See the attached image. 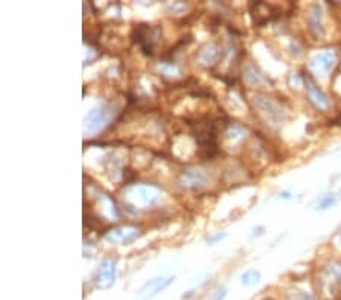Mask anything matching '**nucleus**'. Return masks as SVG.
<instances>
[{"label": "nucleus", "instance_id": "19", "mask_svg": "<svg viewBox=\"0 0 341 300\" xmlns=\"http://www.w3.org/2000/svg\"><path fill=\"white\" fill-rule=\"evenodd\" d=\"M226 296H227V290H226V286H220V288L214 292V296H212V298H211V300H224V298H226Z\"/></svg>", "mask_w": 341, "mask_h": 300}, {"label": "nucleus", "instance_id": "12", "mask_svg": "<svg viewBox=\"0 0 341 300\" xmlns=\"http://www.w3.org/2000/svg\"><path fill=\"white\" fill-rule=\"evenodd\" d=\"M244 80L250 86H258V88L268 85V79L265 78V74H262L255 66H247L244 68Z\"/></svg>", "mask_w": 341, "mask_h": 300}, {"label": "nucleus", "instance_id": "7", "mask_svg": "<svg viewBox=\"0 0 341 300\" xmlns=\"http://www.w3.org/2000/svg\"><path fill=\"white\" fill-rule=\"evenodd\" d=\"M117 279V261L112 258H105L96 273V285L100 290H109Z\"/></svg>", "mask_w": 341, "mask_h": 300}, {"label": "nucleus", "instance_id": "18", "mask_svg": "<svg viewBox=\"0 0 341 300\" xmlns=\"http://www.w3.org/2000/svg\"><path fill=\"white\" fill-rule=\"evenodd\" d=\"M165 278H155V279H152V280H149V282H146L144 285H143V288L140 290V292H144V291H147V290H155L162 280H164Z\"/></svg>", "mask_w": 341, "mask_h": 300}, {"label": "nucleus", "instance_id": "16", "mask_svg": "<svg viewBox=\"0 0 341 300\" xmlns=\"http://www.w3.org/2000/svg\"><path fill=\"white\" fill-rule=\"evenodd\" d=\"M336 204V197L333 196V194H327V196H324L320 202H318V205H317V210H320V211H324V210H327V208H330V206H333Z\"/></svg>", "mask_w": 341, "mask_h": 300}, {"label": "nucleus", "instance_id": "17", "mask_svg": "<svg viewBox=\"0 0 341 300\" xmlns=\"http://www.w3.org/2000/svg\"><path fill=\"white\" fill-rule=\"evenodd\" d=\"M173 280H175V278H165V279H164V280H162V282H161V284H159V285H158L153 291H150L149 297H153V296H156V294L162 292V291H164V290H165L170 284H172Z\"/></svg>", "mask_w": 341, "mask_h": 300}, {"label": "nucleus", "instance_id": "22", "mask_svg": "<svg viewBox=\"0 0 341 300\" xmlns=\"http://www.w3.org/2000/svg\"><path fill=\"white\" fill-rule=\"evenodd\" d=\"M339 240H341V234H339Z\"/></svg>", "mask_w": 341, "mask_h": 300}, {"label": "nucleus", "instance_id": "3", "mask_svg": "<svg viewBox=\"0 0 341 300\" xmlns=\"http://www.w3.org/2000/svg\"><path fill=\"white\" fill-rule=\"evenodd\" d=\"M134 41L140 46V48L146 55H153V50L162 36V30L159 26L152 24H137L132 32Z\"/></svg>", "mask_w": 341, "mask_h": 300}, {"label": "nucleus", "instance_id": "13", "mask_svg": "<svg viewBox=\"0 0 341 300\" xmlns=\"http://www.w3.org/2000/svg\"><path fill=\"white\" fill-rule=\"evenodd\" d=\"M323 274L326 279L332 284L341 285V264L339 262H329L326 267H323Z\"/></svg>", "mask_w": 341, "mask_h": 300}, {"label": "nucleus", "instance_id": "1", "mask_svg": "<svg viewBox=\"0 0 341 300\" xmlns=\"http://www.w3.org/2000/svg\"><path fill=\"white\" fill-rule=\"evenodd\" d=\"M253 106L256 112L271 126L282 124L288 117L287 111L282 108V105L277 104L273 97L265 94H258L253 97Z\"/></svg>", "mask_w": 341, "mask_h": 300}, {"label": "nucleus", "instance_id": "21", "mask_svg": "<svg viewBox=\"0 0 341 300\" xmlns=\"http://www.w3.org/2000/svg\"><path fill=\"white\" fill-rule=\"evenodd\" d=\"M280 197H283V198H290V192H280Z\"/></svg>", "mask_w": 341, "mask_h": 300}, {"label": "nucleus", "instance_id": "2", "mask_svg": "<svg viewBox=\"0 0 341 300\" xmlns=\"http://www.w3.org/2000/svg\"><path fill=\"white\" fill-rule=\"evenodd\" d=\"M161 191L155 185H134L129 186L125 192V200L132 206L138 210L152 208L158 204Z\"/></svg>", "mask_w": 341, "mask_h": 300}, {"label": "nucleus", "instance_id": "10", "mask_svg": "<svg viewBox=\"0 0 341 300\" xmlns=\"http://www.w3.org/2000/svg\"><path fill=\"white\" fill-rule=\"evenodd\" d=\"M105 240L109 241V242H119V244H129L132 242L134 240H137L140 236L138 230L135 228H116L112 229L109 232H106L105 235Z\"/></svg>", "mask_w": 341, "mask_h": 300}, {"label": "nucleus", "instance_id": "8", "mask_svg": "<svg viewBox=\"0 0 341 300\" xmlns=\"http://www.w3.org/2000/svg\"><path fill=\"white\" fill-rule=\"evenodd\" d=\"M306 26L314 38L321 40L326 34L324 29V16L323 8L318 4H311L306 11Z\"/></svg>", "mask_w": 341, "mask_h": 300}, {"label": "nucleus", "instance_id": "6", "mask_svg": "<svg viewBox=\"0 0 341 300\" xmlns=\"http://www.w3.org/2000/svg\"><path fill=\"white\" fill-rule=\"evenodd\" d=\"M178 184L190 191H203L208 185H209V178L206 176V173H203L202 170L197 168H188L184 170L179 174Z\"/></svg>", "mask_w": 341, "mask_h": 300}, {"label": "nucleus", "instance_id": "5", "mask_svg": "<svg viewBox=\"0 0 341 300\" xmlns=\"http://www.w3.org/2000/svg\"><path fill=\"white\" fill-rule=\"evenodd\" d=\"M112 108L111 106H99V108H94L91 110L87 117H85V122H84V129L85 132H90V134H94V132H99L100 129H103L108 122L111 120L112 117Z\"/></svg>", "mask_w": 341, "mask_h": 300}, {"label": "nucleus", "instance_id": "15", "mask_svg": "<svg viewBox=\"0 0 341 300\" xmlns=\"http://www.w3.org/2000/svg\"><path fill=\"white\" fill-rule=\"evenodd\" d=\"M287 297L290 300H315L311 292L303 291V290H297V288H294L290 292H287Z\"/></svg>", "mask_w": 341, "mask_h": 300}, {"label": "nucleus", "instance_id": "20", "mask_svg": "<svg viewBox=\"0 0 341 300\" xmlns=\"http://www.w3.org/2000/svg\"><path fill=\"white\" fill-rule=\"evenodd\" d=\"M224 236H226V234H218V235H214V236L208 238V244H214V242L220 241V240H221V238H224Z\"/></svg>", "mask_w": 341, "mask_h": 300}, {"label": "nucleus", "instance_id": "14", "mask_svg": "<svg viewBox=\"0 0 341 300\" xmlns=\"http://www.w3.org/2000/svg\"><path fill=\"white\" fill-rule=\"evenodd\" d=\"M240 280H241V284H243L244 286H247V288H249V286H255V285L259 284V280H261V272L256 270V268L246 270V272L241 274Z\"/></svg>", "mask_w": 341, "mask_h": 300}, {"label": "nucleus", "instance_id": "4", "mask_svg": "<svg viewBox=\"0 0 341 300\" xmlns=\"http://www.w3.org/2000/svg\"><path fill=\"white\" fill-rule=\"evenodd\" d=\"M303 85H305V91L308 96V100L312 104V106L318 111H327L330 104L327 96L321 91V88L315 84L314 78L311 74H303Z\"/></svg>", "mask_w": 341, "mask_h": 300}, {"label": "nucleus", "instance_id": "9", "mask_svg": "<svg viewBox=\"0 0 341 300\" xmlns=\"http://www.w3.org/2000/svg\"><path fill=\"white\" fill-rule=\"evenodd\" d=\"M335 62H336L335 52H332V50H326V52H320L309 60V68H311L312 73H315L318 76H324L332 70Z\"/></svg>", "mask_w": 341, "mask_h": 300}, {"label": "nucleus", "instance_id": "11", "mask_svg": "<svg viewBox=\"0 0 341 300\" xmlns=\"http://www.w3.org/2000/svg\"><path fill=\"white\" fill-rule=\"evenodd\" d=\"M220 47L217 44H206L197 54V61L202 66H212L220 58Z\"/></svg>", "mask_w": 341, "mask_h": 300}]
</instances>
